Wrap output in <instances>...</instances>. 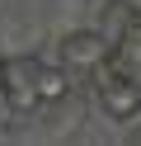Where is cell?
I'll return each mask as SVG.
<instances>
[{"instance_id": "5b68a950", "label": "cell", "mask_w": 141, "mask_h": 146, "mask_svg": "<svg viewBox=\"0 0 141 146\" xmlns=\"http://www.w3.org/2000/svg\"><path fill=\"white\" fill-rule=\"evenodd\" d=\"M0 85H5V57H0Z\"/></svg>"}, {"instance_id": "277c9868", "label": "cell", "mask_w": 141, "mask_h": 146, "mask_svg": "<svg viewBox=\"0 0 141 146\" xmlns=\"http://www.w3.org/2000/svg\"><path fill=\"white\" fill-rule=\"evenodd\" d=\"M33 85H38V99H42V104H56V99H66V90H71V71H66V66H42V61H38Z\"/></svg>"}, {"instance_id": "7a4b0ae2", "label": "cell", "mask_w": 141, "mask_h": 146, "mask_svg": "<svg viewBox=\"0 0 141 146\" xmlns=\"http://www.w3.org/2000/svg\"><path fill=\"white\" fill-rule=\"evenodd\" d=\"M33 71H38V57H14V61H5V85H0V94H5V104H9L14 118H28V113L42 108L38 85H33Z\"/></svg>"}, {"instance_id": "6da1fadb", "label": "cell", "mask_w": 141, "mask_h": 146, "mask_svg": "<svg viewBox=\"0 0 141 146\" xmlns=\"http://www.w3.org/2000/svg\"><path fill=\"white\" fill-rule=\"evenodd\" d=\"M99 33H103V42H108L113 52L127 57L132 71H141V10L136 5H108Z\"/></svg>"}, {"instance_id": "3957f363", "label": "cell", "mask_w": 141, "mask_h": 146, "mask_svg": "<svg viewBox=\"0 0 141 146\" xmlns=\"http://www.w3.org/2000/svg\"><path fill=\"white\" fill-rule=\"evenodd\" d=\"M103 57H108V42H103L99 29L94 33H71V38L61 42V66L66 71H85V76H89Z\"/></svg>"}]
</instances>
